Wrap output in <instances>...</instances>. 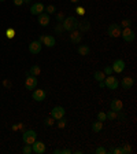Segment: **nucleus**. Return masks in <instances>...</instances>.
<instances>
[{
    "mask_svg": "<svg viewBox=\"0 0 137 154\" xmlns=\"http://www.w3.org/2000/svg\"><path fill=\"white\" fill-rule=\"evenodd\" d=\"M54 119H52V117H48V119H45L44 120V124L47 125V127H52V125H54Z\"/></svg>",
    "mask_w": 137,
    "mask_h": 154,
    "instance_id": "f704fd0d",
    "label": "nucleus"
},
{
    "mask_svg": "<svg viewBox=\"0 0 137 154\" xmlns=\"http://www.w3.org/2000/svg\"><path fill=\"white\" fill-rule=\"evenodd\" d=\"M6 36L8 38H14L15 37V29H13V28H8L6 30Z\"/></svg>",
    "mask_w": 137,
    "mask_h": 154,
    "instance_id": "a878e982",
    "label": "nucleus"
},
{
    "mask_svg": "<svg viewBox=\"0 0 137 154\" xmlns=\"http://www.w3.org/2000/svg\"><path fill=\"white\" fill-rule=\"evenodd\" d=\"M103 81H104L106 87H107V88H110V90H117V88H118V85H119L118 79H117V77H112L111 74H110V76H106V79Z\"/></svg>",
    "mask_w": 137,
    "mask_h": 154,
    "instance_id": "39448f33",
    "label": "nucleus"
},
{
    "mask_svg": "<svg viewBox=\"0 0 137 154\" xmlns=\"http://www.w3.org/2000/svg\"><path fill=\"white\" fill-rule=\"evenodd\" d=\"M99 85H100V88H103V87H106L104 81H99Z\"/></svg>",
    "mask_w": 137,
    "mask_h": 154,
    "instance_id": "a19ab883",
    "label": "nucleus"
},
{
    "mask_svg": "<svg viewBox=\"0 0 137 154\" xmlns=\"http://www.w3.org/2000/svg\"><path fill=\"white\" fill-rule=\"evenodd\" d=\"M51 22V18H49V14L47 13H41L38 14V23L41 26H48V23Z\"/></svg>",
    "mask_w": 137,
    "mask_h": 154,
    "instance_id": "f3484780",
    "label": "nucleus"
},
{
    "mask_svg": "<svg viewBox=\"0 0 137 154\" xmlns=\"http://www.w3.org/2000/svg\"><path fill=\"white\" fill-rule=\"evenodd\" d=\"M111 151L114 154H122V150L119 147H115V149H111Z\"/></svg>",
    "mask_w": 137,
    "mask_h": 154,
    "instance_id": "4c0bfd02",
    "label": "nucleus"
},
{
    "mask_svg": "<svg viewBox=\"0 0 137 154\" xmlns=\"http://www.w3.org/2000/svg\"><path fill=\"white\" fill-rule=\"evenodd\" d=\"M124 2H126V0H124Z\"/></svg>",
    "mask_w": 137,
    "mask_h": 154,
    "instance_id": "a18cd8bd",
    "label": "nucleus"
},
{
    "mask_svg": "<svg viewBox=\"0 0 137 154\" xmlns=\"http://www.w3.org/2000/svg\"><path fill=\"white\" fill-rule=\"evenodd\" d=\"M77 23H78V21H77L74 17H66V18L63 19L62 25H63V29L66 32H73V30L77 29Z\"/></svg>",
    "mask_w": 137,
    "mask_h": 154,
    "instance_id": "f257e3e1",
    "label": "nucleus"
},
{
    "mask_svg": "<svg viewBox=\"0 0 137 154\" xmlns=\"http://www.w3.org/2000/svg\"><path fill=\"white\" fill-rule=\"evenodd\" d=\"M133 84H134V80H133V77H124L122 79V81H121V85H122V88L124 90H130L132 87H133Z\"/></svg>",
    "mask_w": 137,
    "mask_h": 154,
    "instance_id": "dca6fc26",
    "label": "nucleus"
},
{
    "mask_svg": "<svg viewBox=\"0 0 137 154\" xmlns=\"http://www.w3.org/2000/svg\"><path fill=\"white\" fill-rule=\"evenodd\" d=\"M76 13L78 14V15L82 17V15H85V8H84L82 6H78V7L76 8Z\"/></svg>",
    "mask_w": 137,
    "mask_h": 154,
    "instance_id": "7c9ffc66",
    "label": "nucleus"
},
{
    "mask_svg": "<svg viewBox=\"0 0 137 154\" xmlns=\"http://www.w3.org/2000/svg\"><path fill=\"white\" fill-rule=\"evenodd\" d=\"M40 73H41V69H40V66H38V65H34V66L30 67V70H29L26 74H28V76H34V77H37Z\"/></svg>",
    "mask_w": 137,
    "mask_h": 154,
    "instance_id": "aec40b11",
    "label": "nucleus"
},
{
    "mask_svg": "<svg viewBox=\"0 0 137 154\" xmlns=\"http://www.w3.org/2000/svg\"><path fill=\"white\" fill-rule=\"evenodd\" d=\"M45 96H47V92H45L44 90H34L32 94V98L36 100V102H43V100L45 99Z\"/></svg>",
    "mask_w": 137,
    "mask_h": 154,
    "instance_id": "9d476101",
    "label": "nucleus"
},
{
    "mask_svg": "<svg viewBox=\"0 0 137 154\" xmlns=\"http://www.w3.org/2000/svg\"><path fill=\"white\" fill-rule=\"evenodd\" d=\"M66 18V17H64V13L63 11H61V13H58L56 14V19H58V22H63V19Z\"/></svg>",
    "mask_w": 137,
    "mask_h": 154,
    "instance_id": "c9c22d12",
    "label": "nucleus"
},
{
    "mask_svg": "<svg viewBox=\"0 0 137 154\" xmlns=\"http://www.w3.org/2000/svg\"><path fill=\"white\" fill-rule=\"evenodd\" d=\"M29 51H30V54H40L41 52V43L38 40L32 42L29 44Z\"/></svg>",
    "mask_w": 137,
    "mask_h": 154,
    "instance_id": "4468645a",
    "label": "nucleus"
},
{
    "mask_svg": "<svg viewBox=\"0 0 137 154\" xmlns=\"http://www.w3.org/2000/svg\"><path fill=\"white\" fill-rule=\"evenodd\" d=\"M3 85H4V87H8V88H10V87H11V81L4 80V81H3Z\"/></svg>",
    "mask_w": 137,
    "mask_h": 154,
    "instance_id": "ea45409f",
    "label": "nucleus"
},
{
    "mask_svg": "<svg viewBox=\"0 0 137 154\" xmlns=\"http://www.w3.org/2000/svg\"><path fill=\"white\" fill-rule=\"evenodd\" d=\"M124 109V103H122L121 99H112L111 103H110V110H114V112L119 113Z\"/></svg>",
    "mask_w": 137,
    "mask_h": 154,
    "instance_id": "9b49d317",
    "label": "nucleus"
},
{
    "mask_svg": "<svg viewBox=\"0 0 137 154\" xmlns=\"http://www.w3.org/2000/svg\"><path fill=\"white\" fill-rule=\"evenodd\" d=\"M44 10H45V7L43 3H34L30 7V13H32L33 15H38V14L44 13Z\"/></svg>",
    "mask_w": 137,
    "mask_h": 154,
    "instance_id": "2eb2a0df",
    "label": "nucleus"
},
{
    "mask_svg": "<svg viewBox=\"0 0 137 154\" xmlns=\"http://www.w3.org/2000/svg\"><path fill=\"white\" fill-rule=\"evenodd\" d=\"M77 29H78L81 33L88 32V30L91 29V22H89V21H86V19L78 21V23H77Z\"/></svg>",
    "mask_w": 137,
    "mask_h": 154,
    "instance_id": "ddd939ff",
    "label": "nucleus"
},
{
    "mask_svg": "<svg viewBox=\"0 0 137 154\" xmlns=\"http://www.w3.org/2000/svg\"><path fill=\"white\" fill-rule=\"evenodd\" d=\"M32 151H33L32 144H25V146H23V149H22V153L23 154H30Z\"/></svg>",
    "mask_w": 137,
    "mask_h": 154,
    "instance_id": "cd10ccee",
    "label": "nucleus"
},
{
    "mask_svg": "<svg viewBox=\"0 0 137 154\" xmlns=\"http://www.w3.org/2000/svg\"><path fill=\"white\" fill-rule=\"evenodd\" d=\"M121 36L126 43H132L134 38H136V33H134V30H132L130 28H124V30L121 32Z\"/></svg>",
    "mask_w": 137,
    "mask_h": 154,
    "instance_id": "20e7f679",
    "label": "nucleus"
},
{
    "mask_svg": "<svg viewBox=\"0 0 137 154\" xmlns=\"http://www.w3.org/2000/svg\"><path fill=\"white\" fill-rule=\"evenodd\" d=\"M121 150H122V154H130L132 153V146L130 144H124L121 147Z\"/></svg>",
    "mask_w": 137,
    "mask_h": 154,
    "instance_id": "b1692460",
    "label": "nucleus"
},
{
    "mask_svg": "<svg viewBox=\"0 0 137 154\" xmlns=\"http://www.w3.org/2000/svg\"><path fill=\"white\" fill-rule=\"evenodd\" d=\"M125 61L124 59H117V61H114V63H112V72H115V73H122V72L125 70Z\"/></svg>",
    "mask_w": 137,
    "mask_h": 154,
    "instance_id": "1a4fd4ad",
    "label": "nucleus"
},
{
    "mask_svg": "<svg viewBox=\"0 0 137 154\" xmlns=\"http://www.w3.org/2000/svg\"><path fill=\"white\" fill-rule=\"evenodd\" d=\"M32 149L34 153L37 154H44L45 150H47V147H45V143H43L41 140H36L34 143L32 144Z\"/></svg>",
    "mask_w": 137,
    "mask_h": 154,
    "instance_id": "6e6552de",
    "label": "nucleus"
},
{
    "mask_svg": "<svg viewBox=\"0 0 137 154\" xmlns=\"http://www.w3.org/2000/svg\"><path fill=\"white\" fill-rule=\"evenodd\" d=\"M22 140L25 144H33L36 140H37V132L33 131V129L25 131L22 135Z\"/></svg>",
    "mask_w": 137,
    "mask_h": 154,
    "instance_id": "f03ea898",
    "label": "nucleus"
},
{
    "mask_svg": "<svg viewBox=\"0 0 137 154\" xmlns=\"http://www.w3.org/2000/svg\"><path fill=\"white\" fill-rule=\"evenodd\" d=\"M64 114H66V110H64V107H62V106H55L54 109L51 110V117L54 120L63 119Z\"/></svg>",
    "mask_w": 137,
    "mask_h": 154,
    "instance_id": "423d86ee",
    "label": "nucleus"
},
{
    "mask_svg": "<svg viewBox=\"0 0 137 154\" xmlns=\"http://www.w3.org/2000/svg\"><path fill=\"white\" fill-rule=\"evenodd\" d=\"M93 77H95L96 81H103L106 79V74L103 73V70H96L95 73H93Z\"/></svg>",
    "mask_w": 137,
    "mask_h": 154,
    "instance_id": "4be33fe9",
    "label": "nucleus"
},
{
    "mask_svg": "<svg viewBox=\"0 0 137 154\" xmlns=\"http://www.w3.org/2000/svg\"><path fill=\"white\" fill-rule=\"evenodd\" d=\"M37 84H38L37 77H34V76H28V77H26V81H25L26 90H29V91L34 90L36 87H37Z\"/></svg>",
    "mask_w": 137,
    "mask_h": 154,
    "instance_id": "0eeeda50",
    "label": "nucleus"
},
{
    "mask_svg": "<svg viewBox=\"0 0 137 154\" xmlns=\"http://www.w3.org/2000/svg\"><path fill=\"white\" fill-rule=\"evenodd\" d=\"M103 129V122L102 121H99V120H97V121H95L92 124V131L93 132H100Z\"/></svg>",
    "mask_w": 137,
    "mask_h": 154,
    "instance_id": "412c9836",
    "label": "nucleus"
},
{
    "mask_svg": "<svg viewBox=\"0 0 137 154\" xmlns=\"http://www.w3.org/2000/svg\"><path fill=\"white\" fill-rule=\"evenodd\" d=\"M121 28L122 26L119 25V23H111V25H109V28H107V35L112 38L119 37V36H121V32H122Z\"/></svg>",
    "mask_w": 137,
    "mask_h": 154,
    "instance_id": "7ed1b4c3",
    "label": "nucleus"
},
{
    "mask_svg": "<svg viewBox=\"0 0 137 154\" xmlns=\"http://www.w3.org/2000/svg\"><path fill=\"white\" fill-rule=\"evenodd\" d=\"M55 43H56V42H55V37H54V36H51V35H44L41 44H44L45 47H54Z\"/></svg>",
    "mask_w": 137,
    "mask_h": 154,
    "instance_id": "a211bd4d",
    "label": "nucleus"
},
{
    "mask_svg": "<svg viewBox=\"0 0 137 154\" xmlns=\"http://www.w3.org/2000/svg\"><path fill=\"white\" fill-rule=\"evenodd\" d=\"M63 25H62V22H58L56 26H55V33H58V35H62L63 33Z\"/></svg>",
    "mask_w": 137,
    "mask_h": 154,
    "instance_id": "bb28decb",
    "label": "nucleus"
},
{
    "mask_svg": "<svg viewBox=\"0 0 137 154\" xmlns=\"http://www.w3.org/2000/svg\"><path fill=\"white\" fill-rule=\"evenodd\" d=\"M54 154H71L70 149H56L54 150Z\"/></svg>",
    "mask_w": 137,
    "mask_h": 154,
    "instance_id": "393cba45",
    "label": "nucleus"
},
{
    "mask_svg": "<svg viewBox=\"0 0 137 154\" xmlns=\"http://www.w3.org/2000/svg\"><path fill=\"white\" fill-rule=\"evenodd\" d=\"M30 2H32V0H23V3H26V4H29Z\"/></svg>",
    "mask_w": 137,
    "mask_h": 154,
    "instance_id": "79ce46f5",
    "label": "nucleus"
},
{
    "mask_svg": "<svg viewBox=\"0 0 137 154\" xmlns=\"http://www.w3.org/2000/svg\"><path fill=\"white\" fill-rule=\"evenodd\" d=\"M70 40L74 43V44H80V43L82 42V33H81L78 29L70 32Z\"/></svg>",
    "mask_w": 137,
    "mask_h": 154,
    "instance_id": "f8f14e48",
    "label": "nucleus"
},
{
    "mask_svg": "<svg viewBox=\"0 0 137 154\" xmlns=\"http://www.w3.org/2000/svg\"><path fill=\"white\" fill-rule=\"evenodd\" d=\"M14 4H15V6H22L23 0H14Z\"/></svg>",
    "mask_w": 137,
    "mask_h": 154,
    "instance_id": "58836bf2",
    "label": "nucleus"
},
{
    "mask_svg": "<svg viewBox=\"0 0 137 154\" xmlns=\"http://www.w3.org/2000/svg\"><path fill=\"white\" fill-rule=\"evenodd\" d=\"M103 73H104L106 76H110V74L114 73V72H112V67H111V66H106L104 70H103Z\"/></svg>",
    "mask_w": 137,
    "mask_h": 154,
    "instance_id": "e433bc0d",
    "label": "nucleus"
},
{
    "mask_svg": "<svg viewBox=\"0 0 137 154\" xmlns=\"http://www.w3.org/2000/svg\"><path fill=\"white\" fill-rule=\"evenodd\" d=\"M97 120H99V121H106V120H107V117H106V113L104 112H99L97 113Z\"/></svg>",
    "mask_w": 137,
    "mask_h": 154,
    "instance_id": "2f4dec72",
    "label": "nucleus"
},
{
    "mask_svg": "<svg viewBox=\"0 0 137 154\" xmlns=\"http://www.w3.org/2000/svg\"><path fill=\"white\" fill-rule=\"evenodd\" d=\"M106 117H107V120H117L118 119V113L114 112V110H109V112L106 113Z\"/></svg>",
    "mask_w": 137,
    "mask_h": 154,
    "instance_id": "5701e85b",
    "label": "nucleus"
},
{
    "mask_svg": "<svg viewBox=\"0 0 137 154\" xmlns=\"http://www.w3.org/2000/svg\"><path fill=\"white\" fill-rule=\"evenodd\" d=\"M121 26H124V28H130V25H132V21L130 19H124L121 23H119Z\"/></svg>",
    "mask_w": 137,
    "mask_h": 154,
    "instance_id": "c756f323",
    "label": "nucleus"
},
{
    "mask_svg": "<svg viewBox=\"0 0 137 154\" xmlns=\"http://www.w3.org/2000/svg\"><path fill=\"white\" fill-rule=\"evenodd\" d=\"M95 153H96V154H107V150H106L103 146H99V147H96Z\"/></svg>",
    "mask_w": 137,
    "mask_h": 154,
    "instance_id": "473e14b6",
    "label": "nucleus"
},
{
    "mask_svg": "<svg viewBox=\"0 0 137 154\" xmlns=\"http://www.w3.org/2000/svg\"><path fill=\"white\" fill-rule=\"evenodd\" d=\"M0 2H4V0H0Z\"/></svg>",
    "mask_w": 137,
    "mask_h": 154,
    "instance_id": "c03bdc74",
    "label": "nucleus"
},
{
    "mask_svg": "<svg viewBox=\"0 0 137 154\" xmlns=\"http://www.w3.org/2000/svg\"><path fill=\"white\" fill-rule=\"evenodd\" d=\"M77 51H78V54H80V55H82V57H86V55L91 52V48L88 47V45H85V44H81V45H78Z\"/></svg>",
    "mask_w": 137,
    "mask_h": 154,
    "instance_id": "6ab92c4d",
    "label": "nucleus"
},
{
    "mask_svg": "<svg viewBox=\"0 0 137 154\" xmlns=\"http://www.w3.org/2000/svg\"><path fill=\"white\" fill-rule=\"evenodd\" d=\"M44 11H47V14H54L55 13V6H52V4H49V6L45 7Z\"/></svg>",
    "mask_w": 137,
    "mask_h": 154,
    "instance_id": "72a5a7b5",
    "label": "nucleus"
},
{
    "mask_svg": "<svg viewBox=\"0 0 137 154\" xmlns=\"http://www.w3.org/2000/svg\"><path fill=\"white\" fill-rule=\"evenodd\" d=\"M71 3H78V2H80V0H70Z\"/></svg>",
    "mask_w": 137,
    "mask_h": 154,
    "instance_id": "37998d69",
    "label": "nucleus"
},
{
    "mask_svg": "<svg viewBox=\"0 0 137 154\" xmlns=\"http://www.w3.org/2000/svg\"><path fill=\"white\" fill-rule=\"evenodd\" d=\"M66 125H67V121L64 120V117H63V119H61V120H58V128L62 129V128H64Z\"/></svg>",
    "mask_w": 137,
    "mask_h": 154,
    "instance_id": "c85d7f7f",
    "label": "nucleus"
}]
</instances>
